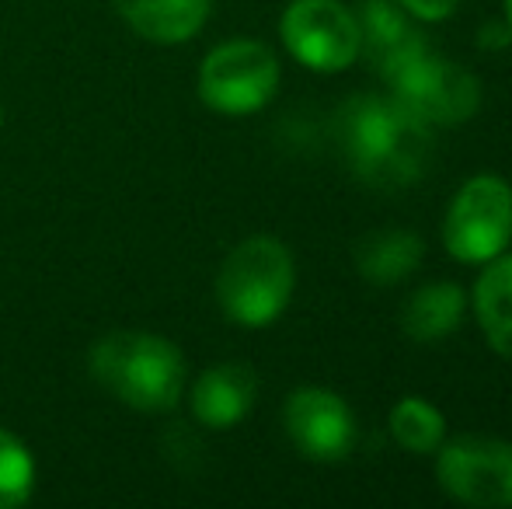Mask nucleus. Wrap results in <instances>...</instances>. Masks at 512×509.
<instances>
[{
	"mask_svg": "<svg viewBox=\"0 0 512 509\" xmlns=\"http://www.w3.org/2000/svg\"><path fill=\"white\" fill-rule=\"evenodd\" d=\"M297 286V265L283 241L248 238L234 248L216 276V300L220 311L234 325L265 328L286 311Z\"/></svg>",
	"mask_w": 512,
	"mask_h": 509,
	"instance_id": "obj_3",
	"label": "nucleus"
},
{
	"mask_svg": "<svg viewBox=\"0 0 512 509\" xmlns=\"http://www.w3.org/2000/svg\"><path fill=\"white\" fill-rule=\"evenodd\" d=\"M506 14H509V32H512V0H506Z\"/></svg>",
	"mask_w": 512,
	"mask_h": 509,
	"instance_id": "obj_19",
	"label": "nucleus"
},
{
	"mask_svg": "<svg viewBox=\"0 0 512 509\" xmlns=\"http://www.w3.org/2000/svg\"><path fill=\"white\" fill-rule=\"evenodd\" d=\"M464 318V290L450 279L425 283L408 297L401 311V328L415 342H439L453 332Z\"/></svg>",
	"mask_w": 512,
	"mask_h": 509,
	"instance_id": "obj_13",
	"label": "nucleus"
},
{
	"mask_svg": "<svg viewBox=\"0 0 512 509\" xmlns=\"http://www.w3.org/2000/svg\"><path fill=\"white\" fill-rule=\"evenodd\" d=\"M474 314L488 346L512 360V255H495V262L481 272L474 286Z\"/></svg>",
	"mask_w": 512,
	"mask_h": 509,
	"instance_id": "obj_15",
	"label": "nucleus"
},
{
	"mask_svg": "<svg viewBox=\"0 0 512 509\" xmlns=\"http://www.w3.org/2000/svg\"><path fill=\"white\" fill-rule=\"evenodd\" d=\"M258 381L248 363H216L192 384V415L209 429H230L251 412Z\"/></svg>",
	"mask_w": 512,
	"mask_h": 509,
	"instance_id": "obj_11",
	"label": "nucleus"
},
{
	"mask_svg": "<svg viewBox=\"0 0 512 509\" xmlns=\"http://www.w3.org/2000/svg\"><path fill=\"white\" fill-rule=\"evenodd\" d=\"M398 98L429 126H457L478 112L481 84L471 70L425 49L391 81Z\"/></svg>",
	"mask_w": 512,
	"mask_h": 509,
	"instance_id": "obj_8",
	"label": "nucleus"
},
{
	"mask_svg": "<svg viewBox=\"0 0 512 509\" xmlns=\"http://www.w3.org/2000/svg\"><path fill=\"white\" fill-rule=\"evenodd\" d=\"M446 422L436 405L422 398H401L391 412V436L408 454H432L443 443Z\"/></svg>",
	"mask_w": 512,
	"mask_h": 509,
	"instance_id": "obj_16",
	"label": "nucleus"
},
{
	"mask_svg": "<svg viewBox=\"0 0 512 509\" xmlns=\"http://www.w3.org/2000/svg\"><path fill=\"white\" fill-rule=\"evenodd\" d=\"M0 129H4V105H0Z\"/></svg>",
	"mask_w": 512,
	"mask_h": 509,
	"instance_id": "obj_20",
	"label": "nucleus"
},
{
	"mask_svg": "<svg viewBox=\"0 0 512 509\" xmlns=\"http://www.w3.org/2000/svg\"><path fill=\"white\" fill-rule=\"evenodd\" d=\"M35 461L32 450L14 433L0 429V509H18L32 499Z\"/></svg>",
	"mask_w": 512,
	"mask_h": 509,
	"instance_id": "obj_17",
	"label": "nucleus"
},
{
	"mask_svg": "<svg viewBox=\"0 0 512 509\" xmlns=\"http://www.w3.org/2000/svg\"><path fill=\"white\" fill-rule=\"evenodd\" d=\"M279 60L265 42L234 39L216 46L199 67V98L223 116H248L276 98Z\"/></svg>",
	"mask_w": 512,
	"mask_h": 509,
	"instance_id": "obj_4",
	"label": "nucleus"
},
{
	"mask_svg": "<svg viewBox=\"0 0 512 509\" xmlns=\"http://www.w3.org/2000/svg\"><path fill=\"white\" fill-rule=\"evenodd\" d=\"M91 377L136 412H168L185 387V356L154 332H112L91 349Z\"/></svg>",
	"mask_w": 512,
	"mask_h": 509,
	"instance_id": "obj_2",
	"label": "nucleus"
},
{
	"mask_svg": "<svg viewBox=\"0 0 512 509\" xmlns=\"http://www.w3.org/2000/svg\"><path fill=\"white\" fill-rule=\"evenodd\" d=\"M283 426L290 443L307 461H342L356 440V419L349 405L335 391L324 387H300L286 398Z\"/></svg>",
	"mask_w": 512,
	"mask_h": 509,
	"instance_id": "obj_9",
	"label": "nucleus"
},
{
	"mask_svg": "<svg viewBox=\"0 0 512 509\" xmlns=\"http://www.w3.org/2000/svg\"><path fill=\"white\" fill-rule=\"evenodd\" d=\"M112 4L140 39L157 46L196 39L209 18V0H112Z\"/></svg>",
	"mask_w": 512,
	"mask_h": 509,
	"instance_id": "obj_12",
	"label": "nucleus"
},
{
	"mask_svg": "<svg viewBox=\"0 0 512 509\" xmlns=\"http://www.w3.org/2000/svg\"><path fill=\"white\" fill-rule=\"evenodd\" d=\"M345 147L366 185L405 189L422 178L429 161V123H422L401 98H359L345 116Z\"/></svg>",
	"mask_w": 512,
	"mask_h": 509,
	"instance_id": "obj_1",
	"label": "nucleus"
},
{
	"mask_svg": "<svg viewBox=\"0 0 512 509\" xmlns=\"http://www.w3.org/2000/svg\"><path fill=\"white\" fill-rule=\"evenodd\" d=\"M512 238V189L499 175H478L453 196L443 220L446 252L478 265L502 255Z\"/></svg>",
	"mask_w": 512,
	"mask_h": 509,
	"instance_id": "obj_5",
	"label": "nucleus"
},
{
	"mask_svg": "<svg viewBox=\"0 0 512 509\" xmlns=\"http://www.w3.org/2000/svg\"><path fill=\"white\" fill-rule=\"evenodd\" d=\"M401 7L411 14V18H422V21H443L457 11L460 0H398Z\"/></svg>",
	"mask_w": 512,
	"mask_h": 509,
	"instance_id": "obj_18",
	"label": "nucleus"
},
{
	"mask_svg": "<svg viewBox=\"0 0 512 509\" xmlns=\"http://www.w3.org/2000/svg\"><path fill=\"white\" fill-rule=\"evenodd\" d=\"M436 478L464 506L506 509L512 506V443L488 436H464L439 450Z\"/></svg>",
	"mask_w": 512,
	"mask_h": 509,
	"instance_id": "obj_7",
	"label": "nucleus"
},
{
	"mask_svg": "<svg viewBox=\"0 0 512 509\" xmlns=\"http://www.w3.org/2000/svg\"><path fill=\"white\" fill-rule=\"evenodd\" d=\"M279 32L286 49L317 74H342L359 56V18L342 0H293Z\"/></svg>",
	"mask_w": 512,
	"mask_h": 509,
	"instance_id": "obj_6",
	"label": "nucleus"
},
{
	"mask_svg": "<svg viewBox=\"0 0 512 509\" xmlns=\"http://www.w3.org/2000/svg\"><path fill=\"white\" fill-rule=\"evenodd\" d=\"M359 49H366L370 63L387 77L401 74L408 63L425 53V39L408 21V11L394 0H366L363 18H359Z\"/></svg>",
	"mask_w": 512,
	"mask_h": 509,
	"instance_id": "obj_10",
	"label": "nucleus"
},
{
	"mask_svg": "<svg viewBox=\"0 0 512 509\" xmlns=\"http://www.w3.org/2000/svg\"><path fill=\"white\" fill-rule=\"evenodd\" d=\"M425 248L418 234L405 231V227H387V231H377L356 248V265L363 272V279L377 286H391L401 283L405 276L418 269Z\"/></svg>",
	"mask_w": 512,
	"mask_h": 509,
	"instance_id": "obj_14",
	"label": "nucleus"
}]
</instances>
